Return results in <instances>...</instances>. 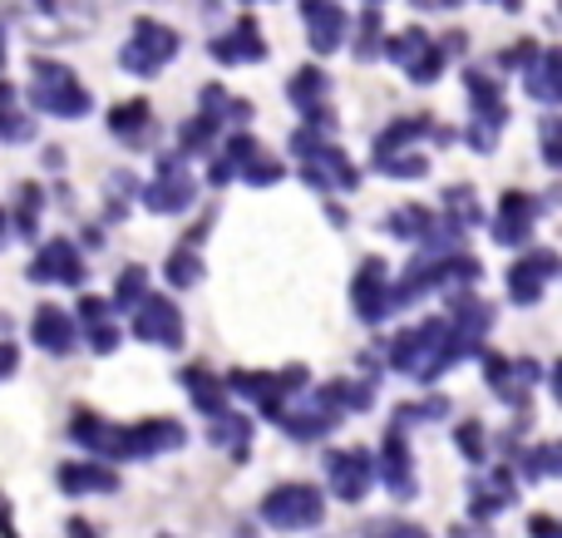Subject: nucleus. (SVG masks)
Here are the masks:
<instances>
[{"label":"nucleus","instance_id":"obj_13","mask_svg":"<svg viewBox=\"0 0 562 538\" xmlns=\"http://www.w3.org/2000/svg\"><path fill=\"white\" fill-rule=\"evenodd\" d=\"M538 213H543V208H538L533 193H504V203H498V217H494V237L504 247H528Z\"/></svg>","mask_w":562,"mask_h":538},{"label":"nucleus","instance_id":"obj_41","mask_svg":"<svg viewBox=\"0 0 562 538\" xmlns=\"http://www.w3.org/2000/svg\"><path fill=\"white\" fill-rule=\"evenodd\" d=\"M459 450H464V460H484V450H488V445H484V425H479V421H469V425H459Z\"/></svg>","mask_w":562,"mask_h":538},{"label":"nucleus","instance_id":"obj_34","mask_svg":"<svg viewBox=\"0 0 562 538\" xmlns=\"http://www.w3.org/2000/svg\"><path fill=\"white\" fill-rule=\"evenodd\" d=\"M375 168H380V173H390V178H425L429 173V158L425 154H405V148H400V154H380Z\"/></svg>","mask_w":562,"mask_h":538},{"label":"nucleus","instance_id":"obj_12","mask_svg":"<svg viewBox=\"0 0 562 538\" xmlns=\"http://www.w3.org/2000/svg\"><path fill=\"white\" fill-rule=\"evenodd\" d=\"M277 425L291 435V440H321V435H330L340 425V411L326 401V395H311V401L277 411Z\"/></svg>","mask_w":562,"mask_h":538},{"label":"nucleus","instance_id":"obj_43","mask_svg":"<svg viewBox=\"0 0 562 538\" xmlns=\"http://www.w3.org/2000/svg\"><path fill=\"white\" fill-rule=\"evenodd\" d=\"M538 128H543V158H548V168H558L562 164V148H558V119H543V124H538Z\"/></svg>","mask_w":562,"mask_h":538},{"label":"nucleus","instance_id":"obj_19","mask_svg":"<svg viewBox=\"0 0 562 538\" xmlns=\"http://www.w3.org/2000/svg\"><path fill=\"white\" fill-rule=\"evenodd\" d=\"M356 312L366 322H385L390 316V287H385V262L380 257H366V267L356 272V292H350Z\"/></svg>","mask_w":562,"mask_h":538},{"label":"nucleus","instance_id":"obj_7","mask_svg":"<svg viewBox=\"0 0 562 538\" xmlns=\"http://www.w3.org/2000/svg\"><path fill=\"white\" fill-rule=\"evenodd\" d=\"M188 430L178 421H144V425H119V460H148V455L178 450Z\"/></svg>","mask_w":562,"mask_h":538},{"label":"nucleus","instance_id":"obj_15","mask_svg":"<svg viewBox=\"0 0 562 538\" xmlns=\"http://www.w3.org/2000/svg\"><path fill=\"white\" fill-rule=\"evenodd\" d=\"M479 361H484V376H488V385H494L498 395H504L508 405H524L528 401V385H538V361H518V366H508L504 356H494V351H479Z\"/></svg>","mask_w":562,"mask_h":538},{"label":"nucleus","instance_id":"obj_18","mask_svg":"<svg viewBox=\"0 0 562 538\" xmlns=\"http://www.w3.org/2000/svg\"><path fill=\"white\" fill-rule=\"evenodd\" d=\"M227 164H233V173H243L247 183H257V188H267V183H277L286 168L277 164V158H267L262 148H257V138L252 134H233L227 138Z\"/></svg>","mask_w":562,"mask_h":538},{"label":"nucleus","instance_id":"obj_47","mask_svg":"<svg viewBox=\"0 0 562 538\" xmlns=\"http://www.w3.org/2000/svg\"><path fill=\"white\" fill-rule=\"evenodd\" d=\"M5 227H10V223H5V213H0V237H5Z\"/></svg>","mask_w":562,"mask_h":538},{"label":"nucleus","instance_id":"obj_6","mask_svg":"<svg viewBox=\"0 0 562 538\" xmlns=\"http://www.w3.org/2000/svg\"><path fill=\"white\" fill-rule=\"evenodd\" d=\"M134 336H138V341H154V346L178 351V346H183V312H178L168 296L148 292L144 302L134 306Z\"/></svg>","mask_w":562,"mask_h":538},{"label":"nucleus","instance_id":"obj_24","mask_svg":"<svg viewBox=\"0 0 562 538\" xmlns=\"http://www.w3.org/2000/svg\"><path fill=\"white\" fill-rule=\"evenodd\" d=\"M79 322H85L89 346H94L99 356H109V351H114V346H119L114 306H109V302H99V296H85V302H79Z\"/></svg>","mask_w":562,"mask_h":538},{"label":"nucleus","instance_id":"obj_17","mask_svg":"<svg viewBox=\"0 0 562 538\" xmlns=\"http://www.w3.org/2000/svg\"><path fill=\"white\" fill-rule=\"evenodd\" d=\"M301 20H306V35L316 55H330L346 40V10L336 0H301Z\"/></svg>","mask_w":562,"mask_h":538},{"label":"nucleus","instance_id":"obj_46","mask_svg":"<svg viewBox=\"0 0 562 538\" xmlns=\"http://www.w3.org/2000/svg\"><path fill=\"white\" fill-rule=\"evenodd\" d=\"M0 65H5V35H0Z\"/></svg>","mask_w":562,"mask_h":538},{"label":"nucleus","instance_id":"obj_36","mask_svg":"<svg viewBox=\"0 0 562 538\" xmlns=\"http://www.w3.org/2000/svg\"><path fill=\"white\" fill-rule=\"evenodd\" d=\"M445 213L454 217L464 233H469L474 223H484V213L474 208V188H449V193H445Z\"/></svg>","mask_w":562,"mask_h":538},{"label":"nucleus","instance_id":"obj_30","mask_svg":"<svg viewBox=\"0 0 562 538\" xmlns=\"http://www.w3.org/2000/svg\"><path fill=\"white\" fill-rule=\"evenodd\" d=\"M203 114L207 119H217V124H223V119H252V104H243V99H227V89L223 85H207L203 89Z\"/></svg>","mask_w":562,"mask_h":538},{"label":"nucleus","instance_id":"obj_38","mask_svg":"<svg viewBox=\"0 0 562 538\" xmlns=\"http://www.w3.org/2000/svg\"><path fill=\"white\" fill-rule=\"evenodd\" d=\"M380 45H385V35H380V10L370 5V10H366V20H360L356 55H360V59H375V55H380Z\"/></svg>","mask_w":562,"mask_h":538},{"label":"nucleus","instance_id":"obj_21","mask_svg":"<svg viewBox=\"0 0 562 538\" xmlns=\"http://www.w3.org/2000/svg\"><path fill=\"white\" fill-rule=\"evenodd\" d=\"M380 474H385V484H390L395 500H415V460H409V445H405L400 430H390L385 455H380Z\"/></svg>","mask_w":562,"mask_h":538},{"label":"nucleus","instance_id":"obj_45","mask_svg":"<svg viewBox=\"0 0 562 538\" xmlns=\"http://www.w3.org/2000/svg\"><path fill=\"white\" fill-rule=\"evenodd\" d=\"M528 529H533V538H562V534H558V524L548 519V514H538V519L528 524Z\"/></svg>","mask_w":562,"mask_h":538},{"label":"nucleus","instance_id":"obj_8","mask_svg":"<svg viewBox=\"0 0 562 538\" xmlns=\"http://www.w3.org/2000/svg\"><path fill=\"white\" fill-rule=\"evenodd\" d=\"M193 193H198V178L188 173V164L173 154L158 164V178L144 188V203L154 208V213H183V208L193 203Z\"/></svg>","mask_w":562,"mask_h":538},{"label":"nucleus","instance_id":"obj_40","mask_svg":"<svg viewBox=\"0 0 562 538\" xmlns=\"http://www.w3.org/2000/svg\"><path fill=\"white\" fill-rule=\"evenodd\" d=\"M553 470H558V445H538V450L524 460L528 480H543V474H553Z\"/></svg>","mask_w":562,"mask_h":538},{"label":"nucleus","instance_id":"obj_28","mask_svg":"<svg viewBox=\"0 0 562 538\" xmlns=\"http://www.w3.org/2000/svg\"><path fill=\"white\" fill-rule=\"evenodd\" d=\"M183 385H188V391H193V405H198V411L207 415V421H213V415H223V411H227L223 381H217V376H207L203 366H188V371H183Z\"/></svg>","mask_w":562,"mask_h":538},{"label":"nucleus","instance_id":"obj_26","mask_svg":"<svg viewBox=\"0 0 562 538\" xmlns=\"http://www.w3.org/2000/svg\"><path fill=\"white\" fill-rule=\"evenodd\" d=\"M326 89H330V79H326V69H316V65H306V69H296L291 75V85H286V99L301 109V114H311L316 104H326Z\"/></svg>","mask_w":562,"mask_h":538},{"label":"nucleus","instance_id":"obj_33","mask_svg":"<svg viewBox=\"0 0 562 538\" xmlns=\"http://www.w3.org/2000/svg\"><path fill=\"white\" fill-rule=\"evenodd\" d=\"M148 296V272L144 267H124V272H119V287H114V306L119 312H128V306H138Z\"/></svg>","mask_w":562,"mask_h":538},{"label":"nucleus","instance_id":"obj_32","mask_svg":"<svg viewBox=\"0 0 562 538\" xmlns=\"http://www.w3.org/2000/svg\"><path fill=\"white\" fill-rule=\"evenodd\" d=\"M168 282L173 287H198L203 282V262H198L193 243H178V253L168 257Z\"/></svg>","mask_w":562,"mask_h":538},{"label":"nucleus","instance_id":"obj_31","mask_svg":"<svg viewBox=\"0 0 562 538\" xmlns=\"http://www.w3.org/2000/svg\"><path fill=\"white\" fill-rule=\"evenodd\" d=\"M425 128H429V119H395V124H390V134H380V138H375V158H380V154H400V148H409L419 134H425Z\"/></svg>","mask_w":562,"mask_h":538},{"label":"nucleus","instance_id":"obj_4","mask_svg":"<svg viewBox=\"0 0 562 538\" xmlns=\"http://www.w3.org/2000/svg\"><path fill=\"white\" fill-rule=\"evenodd\" d=\"M321 514H326V500L311 484H281L262 500V519L272 529H316Z\"/></svg>","mask_w":562,"mask_h":538},{"label":"nucleus","instance_id":"obj_23","mask_svg":"<svg viewBox=\"0 0 562 538\" xmlns=\"http://www.w3.org/2000/svg\"><path fill=\"white\" fill-rule=\"evenodd\" d=\"M524 85L533 99H543V104H553V99L562 94V59L558 49H538L533 59L524 65Z\"/></svg>","mask_w":562,"mask_h":538},{"label":"nucleus","instance_id":"obj_2","mask_svg":"<svg viewBox=\"0 0 562 538\" xmlns=\"http://www.w3.org/2000/svg\"><path fill=\"white\" fill-rule=\"evenodd\" d=\"M380 55L390 59V65H400L415 85H435L439 75H445V59H449V49L439 45L429 30H419V25H409V30H400V35H390L385 45H380Z\"/></svg>","mask_w":562,"mask_h":538},{"label":"nucleus","instance_id":"obj_16","mask_svg":"<svg viewBox=\"0 0 562 538\" xmlns=\"http://www.w3.org/2000/svg\"><path fill=\"white\" fill-rule=\"evenodd\" d=\"M207 55L217 59V65H257V59H267V40L262 30H257V20H237L227 35H217L213 45H207Z\"/></svg>","mask_w":562,"mask_h":538},{"label":"nucleus","instance_id":"obj_29","mask_svg":"<svg viewBox=\"0 0 562 538\" xmlns=\"http://www.w3.org/2000/svg\"><path fill=\"white\" fill-rule=\"evenodd\" d=\"M213 445H227L233 455H247V445H252V421L227 405L223 415H213Z\"/></svg>","mask_w":562,"mask_h":538},{"label":"nucleus","instance_id":"obj_1","mask_svg":"<svg viewBox=\"0 0 562 538\" xmlns=\"http://www.w3.org/2000/svg\"><path fill=\"white\" fill-rule=\"evenodd\" d=\"M30 69H35V85H30V99H35V109H45L49 119H79V114H89L94 94L79 85V75L69 65L40 55Z\"/></svg>","mask_w":562,"mask_h":538},{"label":"nucleus","instance_id":"obj_20","mask_svg":"<svg viewBox=\"0 0 562 538\" xmlns=\"http://www.w3.org/2000/svg\"><path fill=\"white\" fill-rule=\"evenodd\" d=\"M30 341L49 356H69L75 341H79V332H75V322H69V312H59V306H40L35 326H30Z\"/></svg>","mask_w":562,"mask_h":538},{"label":"nucleus","instance_id":"obj_3","mask_svg":"<svg viewBox=\"0 0 562 538\" xmlns=\"http://www.w3.org/2000/svg\"><path fill=\"white\" fill-rule=\"evenodd\" d=\"M178 45H183V40H178V30H168V25H158V20L144 15V20H134V30H128L119 65H124L128 75L148 79V75H158V69L178 55Z\"/></svg>","mask_w":562,"mask_h":538},{"label":"nucleus","instance_id":"obj_27","mask_svg":"<svg viewBox=\"0 0 562 538\" xmlns=\"http://www.w3.org/2000/svg\"><path fill=\"white\" fill-rule=\"evenodd\" d=\"M464 85H469V104H474V114H479V119H494V124H504L508 109H504V94H498L494 79H488L484 69H469Z\"/></svg>","mask_w":562,"mask_h":538},{"label":"nucleus","instance_id":"obj_35","mask_svg":"<svg viewBox=\"0 0 562 538\" xmlns=\"http://www.w3.org/2000/svg\"><path fill=\"white\" fill-rule=\"evenodd\" d=\"M217 128H223V124H217V119H207V114L188 119L183 134H178V148H183V154H203V148L217 138Z\"/></svg>","mask_w":562,"mask_h":538},{"label":"nucleus","instance_id":"obj_5","mask_svg":"<svg viewBox=\"0 0 562 538\" xmlns=\"http://www.w3.org/2000/svg\"><path fill=\"white\" fill-rule=\"evenodd\" d=\"M301 385H306V371H301V366H291V371H281V376H262V371H233L227 376V391L247 395V405H262L272 421H277L281 405H286V395L301 391Z\"/></svg>","mask_w":562,"mask_h":538},{"label":"nucleus","instance_id":"obj_10","mask_svg":"<svg viewBox=\"0 0 562 538\" xmlns=\"http://www.w3.org/2000/svg\"><path fill=\"white\" fill-rule=\"evenodd\" d=\"M30 282H49V287H79L85 282V262H79V247L65 237H49L45 247L30 262Z\"/></svg>","mask_w":562,"mask_h":538},{"label":"nucleus","instance_id":"obj_39","mask_svg":"<svg viewBox=\"0 0 562 538\" xmlns=\"http://www.w3.org/2000/svg\"><path fill=\"white\" fill-rule=\"evenodd\" d=\"M30 134H35V124H30L25 114H15V104H0V138H10V144H30Z\"/></svg>","mask_w":562,"mask_h":538},{"label":"nucleus","instance_id":"obj_11","mask_svg":"<svg viewBox=\"0 0 562 538\" xmlns=\"http://www.w3.org/2000/svg\"><path fill=\"white\" fill-rule=\"evenodd\" d=\"M301 168H306V183L311 188H340V193H350V188L360 183L356 164H350L340 148H330L326 138H321V144H311L306 154H301Z\"/></svg>","mask_w":562,"mask_h":538},{"label":"nucleus","instance_id":"obj_22","mask_svg":"<svg viewBox=\"0 0 562 538\" xmlns=\"http://www.w3.org/2000/svg\"><path fill=\"white\" fill-rule=\"evenodd\" d=\"M148 128H154V109H148V99H128V104L109 109V134H114L119 144L144 148L148 138H154Z\"/></svg>","mask_w":562,"mask_h":538},{"label":"nucleus","instance_id":"obj_14","mask_svg":"<svg viewBox=\"0 0 562 538\" xmlns=\"http://www.w3.org/2000/svg\"><path fill=\"white\" fill-rule=\"evenodd\" d=\"M553 277H558V253L538 247V253H524V262H514V272H508V292H514L518 306H533Z\"/></svg>","mask_w":562,"mask_h":538},{"label":"nucleus","instance_id":"obj_48","mask_svg":"<svg viewBox=\"0 0 562 538\" xmlns=\"http://www.w3.org/2000/svg\"><path fill=\"white\" fill-rule=\"evenodd\" d=\"M370 5H380V0H370Z\"/></svg>","mask_w":562,"mask_h":538},{"label":"nucleus","instance_id":"obj_37","mask_svg":"<svg viewBox=\"0 0 562 538\" xmlns=\"http://www.w3.org/2000/svg\"><path fill=\"white\" fill-rule=\"evenodd\" d=\"M429 217H435V213H429L425 203H405L395 217H390V233H395V237H415V243H419V233L429 227Z\"/></svg>","mask_w":562,"mask_h":538},{"label":"nucleus","instance_id":"obj_25","mask_svg":"<svg viewBox=\"0 0 562 538\" xmlns=\"http://www.w3.org/2000/svg\"><path fill=\"white\" fill-rule=\"evenodd\" d=\"M59 490L65 494H114L119 474L109 464H59Z\"/></svg>","mask_w":562,"mask_h":538},{"label":"nucleus","instance_id":"obj_44","mask_svg":"<svg viewBox=\"0 0 562 538\" xmlns=\"http://www.w3.org/2000/svg\"><path fill=\"white\" fill-rule=\"evenodd\" d=\"M15 366H20V351L10 341H0V381H5V376H15Z\"/></svg>","mask_w":562,"mask_h":538},{"label":"nucleus","instance_id":"obj_42","mask_svg":"<svg viewBox=\"0 0 562 538\" xmlns=\"http://www.w3.org/2000/svg\"><path fill=\"white\" fill-rule=\"evenodd\" d=\"M35 213H40V188L30 183V188H20V217H15V227L20 233H35Z\"/></svg>","mask_w":562,"mask_h":538},{"label":"nucleus","instance_id":"obj_9","mask_svg":"<svg viewBox=\"0 0 562 538\" xmlns=\"http://www.w3.org/2000/svg\"><path fill=\"white\" fill-rule=\"evenodd\" d=\"M326 480H330V494L346 504L366 500L370 494V480H375V460L366 450H330L326 455Z\"/></svg>","mask_w":562,"mask_h":538}]
</instances>
